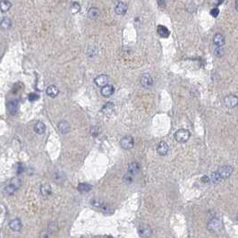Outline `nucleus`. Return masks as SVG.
<instances>
[{
  "label": "nucleus",
  "mask_w": 238,
  "mask_h": 238,
  "mask_svg": "<svg viewBox=\"0 0 238 238\" xmlns=\"http://www.w3.org/2000/svg\"><path fill=\"white\" fill-rule=\"evenodd\" d=\"M21 185H22L21 180L18 179V178H14V179L11 180V182L9 183V185L5 186V192L7 193V194H9V195H11V194H13L14 192H16V191L20 188Z\"/></svg>",
  "instance_id": "obj_1"
},
{
  "label": "nucleus",
  "mask_w": 238,
  "mask_h": 238,
  "mask_svg": "<svg viewBox=\"0 0 238 238\" xmlns=\"http://www.w3.org/2000/svg\"><path fill=\"white\" fill-rule=\"evenodd\" d=\"M190 132L186 129H179L175 133V140L179 143H186L190 139Z\"/></svg>",
  "instance_id": "obj_2"
},
{
  "label": "nucleus",
  "mask_w": 238,
  "mask_h": 238,
  "mask_svg": "<svg viewBox=\"0 0 238 238\" xmlns=\"http://www.w3.org/2000/svg\"><path fill=\"white\" fill-rule=\"evenodd\" d=\"M120 145L124 150H131L134 146V139L131 135H126L120 141Z\"/></svg>",
  "instance_id": "obj_3"
},
{
  "label": "nucleus",
  "mask_w": 238,
  "mask_h": 238,
  "mask_svg": "<svg viewBox=\"0 0 238 238\" xmlns=\"http://www.w3.org/2000/svg\"><path fill=\"white\" fill-rule=\"evenodd\" d=\"M218 173H219V175H220L221 179H222V178L226 179V178H228L230 175H232V173H233V168H232V167H230V166H228V165H224V166L219 167Z\"/></svg>",
  "instance_id": "obj_4"
},
{
  "label": "nucleus",
  "mask_w": 238,
  "mask_h": 238,
  "mask_svg": "<svg viewBox=\"0 0 238 238\" xmlns=\"http://www.w3.org/2000/svg\"><path fill=\"white\" fill-rule=\"evenodd\" d=\"M139 231V235L143 238H148L151 236V228L150 227V226L143 224L141 225L138 228Z\"/></svg>",
  "instance_id": "obj_5"
},
{
  "label": "nucleus",
  "mask_w": 238,
  "mask_h": 238,
  "mask_svg": "<svg viewBox=\"0 0 238 238\" xmlns=\"http://www.w3.org/2000/svg\"><path fill=\"white\" fill-rule=\"evenodd\" d=\"M141 83L143 85V88H150L153 84V81H152V77L150 76V74H143L141 78Z\"/></svg>",
  "instance_id": "obj_6"
},
{
  "label": "nucleus",
  "mask_w": 238,
  "mask_h": 238,
  "mask_svg": "<svg viewBox=\"0 0 238 238\" xmlns=\"http://www.w3.org/2000/svg\"><path fill=\"white\" fill-rule=\"evenodd\" d=\"M94 81H95L97 86L103 88V87H105L106 85L109 84V77L108 75H106V74H100V75H98V76L96 78Z\"/></svg>",
  "instance_id": "obj_7"
},
{
  "label": "nucleus",
  "mask_w": 238,
  "mask_h": 238,
  "mask_svg": "<svg viewBox=\"0 0 238 238\" xmlns=\"http://www.w3.org/2000/svg\"><path fill=\"white\" fill-rule=\"evenodd\" d=\"M127 9H128V5H127L126 3L125 2H117L116 6H115V11L117 15H126V13L127 12Z\"/></svg>",
  "instance_id": "obj_8"
},
{
  "label": "nucleus",
  "mask_w": 238,
  "mask_h": 238,
  "mask_svg": "<svg viewBox=\"0 0 238 238\" xmlns=\"http://www.w3.org/2000/svg\"><path fill=\"white\" fill-rule=\"evenodd\" d=\"M224 103L228 108H234L237 105V97L235 95H228L224 98Z\"/></svg>",
  "instance_id": "obj_9"
},
{
  "label": "nucleus",
  "mask_w": 238,
  "mask_h": 238,
  "mask_svg": "<svg viewBox=\"0 0 238 238\" xmlns=\"http://www.w3.org/2000/svg\"><path fill=\"white\" fill-rule=\"evenodd\" d=\"M168 150H169V146H168L167 143H165V142H160L157 146V152L160 156L167 155Z\"/></svg>",
  "instance_id": "obj_10"
},
{
  "label": "nucleus",
  "mask_w": 238,
  "mask_h": 238,
  "mask_svg": "<svg viewBox=\"0 0 238 238\" xmlns=\"http://www.w3.org/2000/svg\"><path fill=\"white\" fill-rule=\"evenodd\" d=\"M220 227H221V222H220L219 219H212L209 222V224H208V228H209V231H212V232L218 231Z\"/></svg>",
  "instance_id": "obj_11"
},
{
  "label": "nucleus",
  "mask_w": 238,
  "mask_h": 238,
  "mask_svg": "<svg viewBox=\"0 0 238 238\" xmlns=\"http://www.w3.org/2000/svg\"><path fill=\"white\" fill-rule=\"evenodd\" d=\"M9 227H10L13 231H15V232L20 231L21 228H22V222H21V220H20L19 219H15L11 220L10 223H9Z\"/></svg>",
  "instance_id": "obj_12"
},
{
  "label": "nucleus",
  "mask_w": 238,
  "mask_h": 238,
  "mask_svg": "<svg viewBox=\"0 0 238 238\" xmlns=\"http://www.w3.org/2000/svg\"><path fill=\"white\" fill-rule=\"evenodd\" d=\"M128 171L131 175H136L140 171V165L137 162H131L128 166Z\"/></svg>",
  "instance_id": "obj_13"
},
{
  "label": "nucleus",
  "mask_w": 238,
  "mask_h": 238,
  "mask_svg": "<svg viewBox=\"0 0 238 238\" xmlns=\"http://www.w3.org/2000/svg\"><path fill=\"white\" fill-rule=\"evenodd\" d=\"M12 21L9 17H3L0 21V28L3 30H7L11 27Z\"/></svg>",
  "instance_id": "obj_14"
},
{
  "label": "nucleus",
  "mask_w": 238,
  "mask_h": 238,
  "mask_svg": "<svg viewBox=\"0 0 238 238\" xmlns=\"http://www.w3.org/2000/svg\"><path fill=\"white\" fill-rule=\"evenodd\" d=\"M7 109L10 114L15 115L18 109V101L17 100H11L7 103Z\"/></svg>",
  "instance_id": "obj_15"
},
{
  "label": "nucleus",
  "mask_w": 238,
  "mask_h": 238,
  "mask_svg": "<svg viewBox=\"0 0 238 238\" xmlns=\"http://www.w3.org/2000/svg\"><path fill=\"white\" fill-rule=\"evenodd\" d=\"M213 41H214V43H215L216 46L221 47V46H223V45L225 44L226 40H225V37L223 36L222 34L217 33V34L214 36V38H213Z\"/></svg>",
  "instance_id": "obj_16"
},
{
  "label": "nucleus",
  "mask_w": 238,
  "mask_h": 238,
  "mask_svg": "<svg viewBox=\"0 0 238 238\" xmlns=\"http://www.w3.org/2000/svg\"><path fill=\"white\" fill-rule=\"evenodd\" d=\"M114 91H115L114 87H113L112 85H109V84L106 85L105 87H103V88L101 89V94L104 96V97H109V96H111L112 94L114 93Z\"/></svg>",
  "instance_id": "obj_17"
},
{
  "label": "nucleus",
  "mask_w": 238,
  "mask_h": 238,
  "mask_svg": "<svg viewBox=\"0 0 238 238\" xmlns=\"http://www.w3.org/2000/svg\"><path fill=\"white\" fill-rule=\"evenodd\" d=\"M46 92H47V95L49 96L50 98H56L57 96L58 95L59 91H58V89L55 85H50V86L48 87Z\"/></svg>",
  "instance_id": "obj_18"
},
{
  "label": "nucleus",
  "mask_w": 238,
  "mask_h": 238,
  "mask_svg": "<svg viewBox=\"0 0 238 238\" xmlns=\"http://www.w3.org/2000/svg\"><path fill=\"white\" fill-rule=\"evenodd\" d=\"M158 34L161 38H167L170 34V32L169 30L164 26V25H159L158 26Z\"/></svg>",
  "instance_id": "obj_19"
},
{
  "label": "nucleus",
  "mask_w": 238,
  "mask_h": 238,
  "mask_svg": "<svg viewBox=\"0 0 238 238\" xmlns=\"http://www.w3.org/2000/svg\"><path fill=\"white\" fill-rule=\"evenodd\" d=\"M34 131L38 134H43L45 133V131H46V126L42 122L39 121L34 126Z\"/></svg>",
  "instance_id": "obj_20"
},
{
  "label": "nucleus",
  "mask_w": 238,
  "mask_h": 238,
  "mask_svg": "<svg viewBox=\"0 0 238 238\" xmlns=\"http://www.w3.org/2000/svg\"><path fill=\"white\" fill-rule=\"evenodd\" d=\"M58 129H59L61 133L65 134V133H67L70 131V126H69V124L66 121H62L58 125Z\"/></svg>",
  "instance_id": "obj_21"
},
{
  "label": "nucleus",
  "mask_w": 238,
  "mask_h": 238,
  "mask_svg": "<svg viewBox=\"0 0 238 238\" xmlns=\"http://www.w3.org/2000/svg\"><path fill=\"white\" fill-rule=\"evenodd\" d=\"M51 187L48 184H45V185H42L40 186V192L43 196H48L51 194Z\"/></svg>",
  "instance_id": "obj_22"
},
{
  "label": "nucleus",
  "mask_w": 238,
  "mask_h": 238,
  "mask_svg": "<svg viewBox=\"0 0 238 238\" xmlns=\"http://www.w3.org/2000/svg\"><path fill=\"white\" fill-rule=\"evenodd\" d=\"M99 15H100V11L96 7H91L88 12V16L91 19H97L99 16Z\"/></svg>",
  "instance_id": "obj_23"
},
{
  "label": "nucleus",
  "mask_w": 238,
  "mask_h": 238,
  "mask_svg": "<svg viewBox=\"0 0 238 238\" xmlns=\"http://www.w3.org/2000/svg\"><path fill=\"white\" fill-rule=\"evenodd\" d=\"M11 6L12 5L9 1H0V9L2 12H7Z\"/></svg>",
  "instance_id": "obj_24"
},
{
  "label": "nucleus",
  "mask_w": 238,
  "mask_h": 238,
  "mask_svg": "<svg viewBox=\"0 0 238 238\" xmlns=\"http://www.w3.org/2000/svg\"><path fill=\"white\" fill-rule=\"evenodd\" d=\"M91 188H92V186L89 184H86V183L80 184L78 185V190L81 192H87V191L91 190Z\"/></svg>",
  "instance_id": "obj_25"
},
{
  "label": "nucleus",
  "mask_w": 238,
  "mask_h": 238,
  "mask_svg": "<svg viewBox=\"0 0 238 238\" xmlns=\"http://www.w3.org/2000/svg\"><path fill=\"white\" fill-rule=\"evenodd\" d=\"M209 180H211L214 184H218V183H219L221 181V177H220V175H219L218 172H213L211 174V175H210Z\"/></svg>",
  "instance_id": "obj_26"
},
{
  "label": "nucleus",
  "mask_w": 238,
  "mask_h": 238,
  "mask_svg": "<svg viewBox=\"0 0 238 238\" xmlns=\"http://www.w3.org/2000/svg\"><path fill=\"white\" fill-rule=\"evenodd\" d=\"M80 9H81V5H80V4L78 2H72V4H71V11H72L73 14L78 13L80 11Z\"/></svg>",
  "instance_id": "obj_27"
},
{
  "label": "nucleus",
  "mask_w": 238,
  "mask_h": 238,
  "mask_svg": "<svg viewBox=\"0 0 238 238\" xmlns=\"http://www.w3.org/2000/svg\"><path fill=\"white\" fill-rule=\"evenodd\" d=\"M113 109H114V104H113L112 102H109V103H107V104L103 107L102 111L106 112V113H109V112L113 110Z\"/></svg>",
  "instance_id": "obj_28"
},
{
  "label": "nucleus",
  "mask_w": 238,
  "mask_h": 238,
  "mask_svg": "<svg viewBox=\"0 0 238 238\" xmlns=\"http://www.w3.org/2000/svg\"><path fill=\"white\" fill-rule=\"evenodd\" d=\"M124 182L126 184H131L133 182V175L130 173H127L126 175H124Z\"/></svg>",
  "instance_id": "obj_29"
},
{
  "label": "nucleus",
  "mask_w": 238,
  "mask_h": 238,
  "mask_svg": "<svg viewBox=\"0 0 238 238\" xmlns=\"http://www.w3.org/2000/svg\"><path fill=\"white\" fill-rule=\"evenodd\" d=\"M39 98H40L39 95L36 94V93H31V94H29V97H28L30 101H35V100L39 99Z\"/></svg>",
  "instance_id": "obj_30"
},
{
  "label": "nucleus",
  "mask_w": 238,
  "mask_h": 238,
  "mask_svg": "<svg viewBox=\"0 0 238 238\" xmlns=\"http://www.w3.org/2000/svg\"><path fill=\"white\" fill-rule=\"evenodd\" d=\"M219 10L217 7H215V8L210 10V16H212L213 17H217V16H219Z\"/></svg>",
  "instance_id": "obj_31"
},
{
  "label": "nucleus",
  "mask_w": 238,
  "mask_h": 238,
  "mask_svg": "<svg viewBox=\"0 0 238 238\" xmlns=\"http://www.w3.org/2000/svg\"><path fill=\"white\" fill-rule=\"evenodd\" d=\"M98 127H91V133L93 136H97V135H98Z\"/></svg>",
  "instance_id": "obj_32"
},
{
  "label": "nucleus",
  "mask_w": 238,
  "mask_h": 238,
  "mask_svg": "<svg viewBox=\"0 0 238 238\" xmlns=\"http://www.w3.org/2000/svg\"><path fill=\"white\" fill-rule=\"evenodd\" d=\"M23 170V166L22 164H18L17 166V174H21Z\"/></svg>",
  "instance_id": "obj_33"
},
{
  "label": "nucleus",
  "mask_w": 238,
  "mask_h": 238,
  "mask_svg": "<svg viewBox=\"0 0 238 238\" xmlns=\"http://www.w3.org/2000/svg\"><path fill=\"white\" fill-rule=\"evenodd\" d=\"M158 5H159V6H160V5H163L162 7H165V6H166V2H165V1H158Z\"/></svg>",
  "instance_id": "obj_34"
},
{
  "label": "nucleus",
  "mask_w": 238,
  "mask_h": 238,
  "mask_svg": "<svg viewBox=\"0 0 238 238\" xmlns=\"http://www.w3.org/2000/svg\"><path fill=\"white\" fill-rule=\"evenodd\" d=\"M202 181L205 182V183H208L209 181V178L208 176H204V177H202Z\"/></svg>",
  "instance_id": "obj_35"
}]
</instances>
